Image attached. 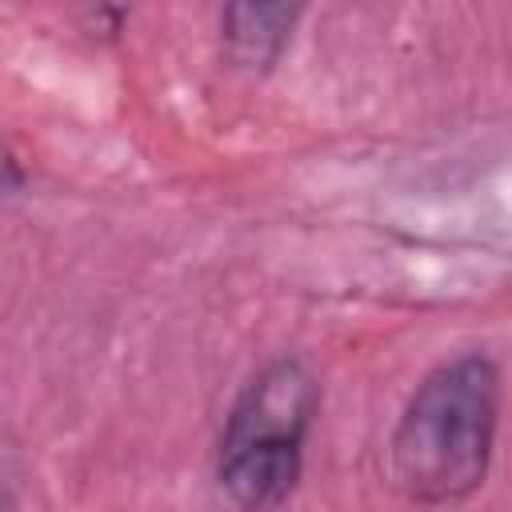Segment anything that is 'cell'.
Returning <instances> with one entry per match:
<instances>
[{"instance_id": "1", "label": "cell", "mask_w": 512, "mask_h": 512, "mask_svg": "<svg viewBox=\"0 0 512 512\" xmlns=\"http://www.w3.org/2000/svg\"><path fill=\"white\" fill-rule=\"evenodd\" d=\"M496 424H500L496 364L480 352H464L436 364L416 384L388 440V464L396 488L428 508L460 504L488 476Z\"/></svg>"}, {"instance_id": "2", "label": "cell", "mask_w": 512, "mask_h": 512, "mask_svg": "<svg viewBox=\"0 0 512 512\" xmlns=\"http://www.w3.org/2000/svg\"><path fill=\"white\" fill-rule=\"evenodd\" d=\"M316 404V376L296 356H280L248 380L224 424L216 460V480L232 508L276 512L292 496Z\"/></svg>"}, {"instance_id": "3", "label": "cell", "mask_w": 512, "mask_h": 512, "mask_svg": "<svg viewBox=\"0 0 512 512\" xmlns=\"http://www.w3.org/2000/svg\"><path fill=\"white\" fill-rule=\"evenodd\" d=\"M296 20L300 8L288 4H232L220 16L224 48L240 68H268L292 40Z\"/></svg>"}]
</instances>
